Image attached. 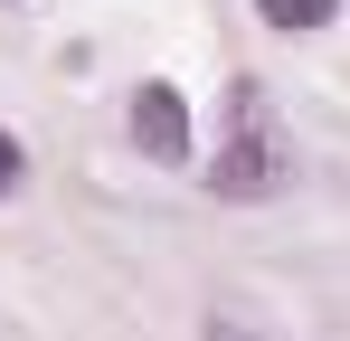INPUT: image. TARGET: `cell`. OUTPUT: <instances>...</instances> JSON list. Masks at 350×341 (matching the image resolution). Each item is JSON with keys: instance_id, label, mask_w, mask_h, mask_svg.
I'll return each instance as SVG.
<instances>
[{"instance_id": "6da1fadb", "label": "cell", "mask_w": 350, "mask_h": 341, "mask_svg": "<svg viewBox=\"0 0 350 341\" xmlns=\"http://www.w3.org/2000/svg\"><path fill=\"white\" fill-rule=\"evenodd\" d=\"M284 180H293V152H284V133H275V114H265V86H237L208 190H218V199H275Z\"/></svg>"}, {"instance_id": "7a4b0ae2", "label": "cell", "mask_w": 350, "mask_h": 341, "mask_svg": "<svg viewBox=\"0 0 350 341\" xmlns=\"http://www.w3.org/2000/svg\"><path fill=\"white\" fill-rule=\"evenodd\" d=\"M133 142L152 162H189V105H180L171 86H142L133 95Z\"/></svg>"}, {"instance_id": "3957f363", "label": "cell", "mask_w": 350, "mask_h": 341, "mask_svg": "<svg viewBox=\"0 0 350 341\" xmlns=\"http://www.w3.org/2000/svg\"><path fill=\"white\" fill-rule=\"evenodd\" d=\"M332 10H341V0H256V19H265V29H322Z\"/></svg>"}, {"instance_id": "277c9868", "label": "cell", "mask_w": 350, "mask_h": 341, "mask_svg": "<svg viewBox=\"0 0 350 341\" xmlns=\"http://www.w3.org/2000/svg\"><path fill=\"white\" fill-rule=\"evenodd\" d=\"M19 170H29V162H19V142H10V133H0V199H10V190H19Z\"/></svg>"}]
</instances>
